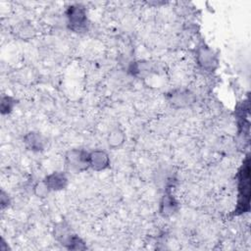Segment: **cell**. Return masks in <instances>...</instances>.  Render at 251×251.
I'll return each mask as SVG.
<instances>
[{"label": "cell", "mask_w": 251, "mask_h": 251, "mask_svg": "<svg viewBox=\"0 0 251 251\" xmlns=\"http://www.w3.org/2000/svg\"><path fill=\"white\" fill-rule=\"evenodd\" d=\"M68 18L71 28L74 30H80L86 21L84 10L79 6H72L68 10Z\"/></svg>", "instance_id": "3"}, {"label": "cell", "mask_w": 251, "mask_h": 251, "mask_svg": "<svg viewBox=\"0 0 251 251\" xmlns=\"http://www.w3.org/2000/svg\"><path fill=\"white\" fill-rule=\"evenodd\" d=\"M14 103L15 101L11 97H3L1 101V112L3 114L9 113L13 109Z\"/></svg>", "instance_id": "9"}, {"label": "cell", "mask_w": 251, "mask_h": 251, "mask_svg": "<svg viewBox=\"0 0 251 251\" xmlns=\"http://www.w3.org/2000/svg\"><path fill=\"white\" fill-rule=\"evenodd\" d=\"M35 191H36V194H37L38 196H44V195H46V194L48 193L49 188L47 187L46 183H45L44 180H43L42 182L38 183V184L35 186Z\"/></svg>", "instance_id": "11"}, {"label": "cell", "mask_w": 251, "mask_h": 251, "mask_svg": "<svg viewBox=\"0 0 251 251\" xmlns=\"http://www.w3.org/2000/svg\"><path fill=\"white\" fill-rule=\"evenodd\" d=\"M68 164L75 170H84L89 166V154L82 150H72L67 154Z\"/></svg>", "instance_id": "2"}, {"label": "cell", "mask_w": 251, "mask_h": 251, "mask_svg": "<svg viewBox=\"0 0 251 251\" xmlns=\"http://www.w3.org/2000/svg\"><path fill=\"white\" fill-rule=\"evenodd\" d=\"M89 166L96 171L104 170L109 166L108 155L104 151H93L89 154Z\"/></svg>", "instance_id": "4"}, {"label": "cell", "mask_w": 251, "mask_h": 251, "mask_svg": "<svg viewBox=\"0 0 251 251\" xmlns=\"http://www.w3.org/2000/svg\"><path fill=\"white\" fill-rule=\"evenodd\" d=\"M124 142V134L122 131L116 129L109 136V145L112 147H117Z\"/></svg>", "instance_id": "8"}, {"label": "cell", "mask_w": 251, "mask_h": 251, "mask_svg": "<svg viewBox=\"0 0 251 251\" xmlns=\"http://www.w3.org/2000/svg\"><path fill=\"white\" fill-rule=\"evenodd\" d=\"M240 195L239 198L242 200L239 201V207L241 206V212H244L249 207V165L246 164L243 166L242 171L240 172V185H239Z\"/></svg>", "instance_id": "1"}, {"label": "cell", "mask_w": 251, "mask_h": 251, "mask_svg": "<svg viewBox=\"0 0 251 251\" xmlns=\"http://www.w3.org/2000/svg\"><path fill=\"white\" fill-rule=\"evenodd\" d=\"M176 205V202L174 201L173 198H171V197H166V198H165V202H164V204H163V207H164L163 211H164L165 213H173V212L175 211Z\"/></svg>", "instance_id": "10"}, {"label": "cell", "mask_w": 251, "mask_h": 251, "mask_svg": "<svg viewBox=\"0 0 251 251\" xmlns=\"http://www.w3.org/2000/svg\"><path fill=\"white\" fill-rule=\"evenodd\" d=\"M67 180L68 179L63 173H53L44 179V182L49 190H60L67 185Z\"/></svg>", "instance_id": "5"}, {"label": "cell", "mask_w": 251, "mask_h": 251, "mask_svg": "<svg viewBox=\"0 0 251 251\" xmlns=\"http://www.w3.org/2000/svg\"><path fill=\"white\" fill-rule=\"evenodd\" d=\"M198 60L199 63L203 66V68L208 69L212 68L213 65L216 63L215 56L213 55L212 51L208 48H202L198 53Z\"/></svg>", "instance_id": "7"}, {"label": "cell", "mask_w": 251, "mask_h": 251, "mask_svg": "<svg viewBox=\"0 0 251 251\" xmlns=\"http://www.w3.org/2000/svg\"><path fill=\"white\" fill-rule=\"evenodd\" d=\"M25 143L29 150L39 151L44 148L45 140L38 132H29L25 136Z\"/></svg>", "instance_id": "6"}]
</instances>
